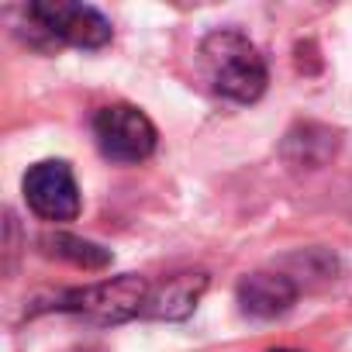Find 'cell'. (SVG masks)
I'll list each match as a JSON object with an SVG mask.
<instances>
[{
	"label": "cell",
	"mask_w": 352,
	"mask_h": 352,
	"mask_svg": "<svg viewBox=\"0 0 352 352\" xmlns=\"http://www.w3.org/2000/svg\"><path fill=\"white\" fill-rule=\"evenodd\" d=\"M294 300H297V283L283 273L259 270L239 280V304L252 318H263V321L280 318L294 307Z\"/></svg>",
	"instance_id": "obj_6"
},
{
	"label": "cell",
	"mask_w": 352,
	"mask_h": 352,
	"mask_svg": "<svg viewBox=\"0 0 352 352\" xmlns=\"http://www.w3.org/2000/svg\"><path fill=\"white\" fill-rule=\"evenodd\" d=\"M148 294H152V287L142 276L124 273V276H114V280H100V283H90V287L66 290L56 300V311L80 314L83 321H94V324H121L128 318L145 314Z\"/></svg>",
	"instance_id": "obj_2"
},
{
	"label": "cell",
	"mask_w": 352,
	"mask_h": 352,
	"mask_svg": "<svg viewBox=\"0 0 352 352\" xmlns=\"http://www.w3.org/2000/svg\"><path fill=\"white\" fill-rule=\"evenodd\" d=\"M25 201L45 221H73L80 214V187L63 159L35 162L25 173Z\"/></svg>",
	"instance_id": "obj_5"
},
{
	"label": "cell",
	"mask_w": 352,
	"mask_h": 352,
	"mask_svg": "<svg viewBox=\"0 0 352 352\" xmlns=\"http://www.w3.org/2000/svg\"><path fill=\"white\" fill-rule=\"evenodd\" d=\"M204 290H208V273H176V276H166V283L152 287L148 304H145V318L184 321L197 307Z\"/></svg>",
	"instance_id": "obj_7"
},
{
	"label": "cell",
	"mask_w": 352,
	"mask_h": 352,
	"mask_svg": "<svg viewBox=\"0 0 352 352\" xmlns=\"http://www.w3.org/2000/svg\"><path fill=\"white\" fill-rule=\"evenodd\" d=\"M42 252L52 256V259H63V263H73L80 270H104L111 266V249L97 245V242H87L80 235H66V232H49L38 239Z\"/></svg>",
	"instance_id": "obj_8"
},
{
	"label": "cell",
	"mask_w": 352,
	"mask_h": 352,
	"mask_svg": "<svg viewBox=\"0 0 352 352\" xmlns=\"http://www.w3.org/2000/svg\"><path fill=\"white\" fill-rule=\"evenodd\" d=\"M73 352H97V349H73Z\"/></svg>",
	"instance_id": "obj_9"
},
{
	"label": "cell",
	"mask_w": 352,
	"mask_h": 352,
	"mask_svg": "<svg viewBox=\"0 0 352 352\" xmlns=\"http://www.w3.org/2000/svg\"><path fill=\"white\" fill-rule=\"evenodd\" d=\"M28 25L63 45L73 49H104L111 42V21L90 8V4H73V0H38L25 8Z\"/></svg>",
	"instance_id": "obj_3"
},
{
	"label": "cell",
	"mask_w": 352,
	"mask_h": 352,
	"mask_svg": "<svg viewBox=\"0 0 352 352\" xmlns=\"http://www.w3.org/2000/svg\"><path fill=\"white\" fill-rule=\"evenodd\" d=\"M94 138L111 162H142L155 152L159 131L145 111L131 104H107L94 118Z\"/></svg>",
	"instance_id": "obj_4"
},
{
	"label": "cell",
	"mask_w": 352,
	"mask_h": 352,
	"mask_svg": "<svg viewBox=\"0 0 352 352\" xmlns=\"http://www.w3.org/2000/svg\"><path fill=\"white\" fill-rule=\"evenodd\" d=\"M276 352H290V349H276Z\"/></svg>",
	"instance_id": "obj_10"
},
{
	"label": "cell",
	"mask_w": 352,
	"mask_h": 352,
	"mask_svg": "<svg viewBox=\"0 0 352 352\" xmlns=\"http://www.w3.org/2000/svg\"><path fill=\"white\" fill-rule=\"evenodd\" d=\"M201 66L211 90L228 100L252 104L266 90V63L242 32H232V28L211 32L201 42Z\"/></svg>",
	"instance_id": "obj_1"
}]
</instances>
